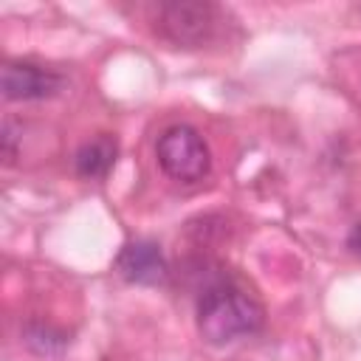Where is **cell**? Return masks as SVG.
I'll use <instances>...</instances> for the list:
<instances>
[{
  "label": "cell",
  "mask_w": 361,
  "mask_h": 361,
  "mask_svg": "<svg viewBox=\"0 0 361 361\" xmlns=\"http://www.w3.org/2000/svg\"><path fill=\"white\" fill-rule=\"evenodd\" d=\"M116 268L124 279L138 285H158L166 279V259L161 248L149 240L127 243L116 257Z\"/></svg>",
  "instance_id": "obj_5"
},
{
  "label": "cell",
  "mask_w": 361,
  "mask_h": 361,
  "mask_svg": "<svg viewBox=\"0 0 361 361\" xmlns=\"http://www.w3.org/2000/svg\"><path fill=\"white\" fill-rule=\"evenodd\" d=\"M262 327L259 302L231 282H214L197 299V330L212 344H228Z\"/></svg>",
  "instance_id": "obj_1"
},
{
  "label": "cell",
  "mask_w": 361,
  "mask_h": 361,
  "mask_svg": "<svg viewBox=\"0 0 361 361\" xmlns=\"http://www.w3.org/2000/svg\"><path fill=\"white\" fill-rule=\"evenodd\" d=\"M0 87H3V96L8 102L48 99V96L59 93L62 76L48 71V68L31 65V62H8V65H3Z\"/></svg>",
  "instance_id": "obj_4"
},
{
  "label": "cell",
  "mask_w": 361,
  "mask_h": 361,
  "mask_svg": "<svg viewBox=\"0 0 361 361\" xmlns=\"http://www.w3.org/2000/svg\"><path fill=\"white\" fill-rule=\"evenodd\" d=\"M350 245H353L355 251H361V223L353 226V231H350Z\"/></svg>",
  "instance_id": "obj_8"
},
{
  "label": "cell",
  "mask_w": 361,
  "mask_h": 361,
  "mask_svg": "<svg viewBox=\"0 0 361 361\" xmlns=\"http://www.w3.org/2000/svg\"><path fill=\"white\" fill-rule=\"evenodd\" d=\"M3 158L11 164L14 161V144H17V138H14V127H11V121H6L3 124Z\"/></svg>",
  "instance_id": "obj_7"
},
{
  "label": "cell",
  "mask_w": 361,
  "mask_h": 361,
  "mask_svg": "<svg viewBox=\"0 0 361 361\" xmlns=\"http://www.w3.org/2000/svg\"><path fill=\"white\" fill-rule=\"evenodd\" d=\"M155 155H158L161 169L172 180H183V183L203 180L209 175V166H212L209 147H206L203 135L192 124H172V127H166L158 135Z\"/></svg>",
  "instance_id": "obj_2"
},
{
  "label": "cell",
  "mask_w": 361,
  "mask_h": 361,
  "mask_svg": "<svg viewBox=\"0 0 361 361\" xmlns=\"http://www.w3.org/2000/svg\"><path fill=\"white\" fill-rule=\"evenodd\" d=\"M217 8L209 3H166L158 11V28L183 48H197L214 34Z\"/></svg>",
  "instance_id": "obj_3"
},
{
  "label": "cell",
  "mask_w": 361,
  "mask_h": 361,
  "mask_svg": "<svg viewBox=\"0 0 361 361\" xmlns=\"http://www.w3.org/2000/svg\"><path fill=\"white\" fill-rule=\"evenodd\" d=\"M76 172L82 178H104L116 161V141L113 138H93L79 147L76 152Z\"/></svg>",
  "instance_id": "obj_6"
}]
</instances>
